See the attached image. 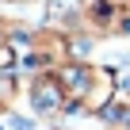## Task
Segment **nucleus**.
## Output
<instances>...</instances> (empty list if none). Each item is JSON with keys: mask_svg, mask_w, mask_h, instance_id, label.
Instances as JSON below:
<instances>
[{"mask_svg": "<svg viewBox=\"0 0 130 130\" xmlns=\"http://www.w3.org/2000/svg\"><path fill=\"white\" fill-rule=\"evenodd\" d=\"M27 103L38 119H57V115H69V92H65L61 77L54 69H38L27 80Z\"/></svg>", "mask_w": 130, "mask_h": 130, "instance_id": "f257e3e1", "label": "nucleus"}, {"mask_svg": "<svg viewBox=\"0 0 130 130\" xmlns=\"http://www.w3.org/2000/svg\"><path fill=\"white\" fill-rule=\"evenodd\" d=\"M15 96H19V77L15 73H0V115H12Z\"/></svg>", "mask_w": 130, "mask_h": 130, "instance_id": "f03ea898", "label": "nucleus"}, {"mask_svg": "<svg viewBox=\"0 0 130 130\" xmlns=\"http://www.w3.org/2000/svg\"><path fill=\"white\" fill-rule=\"evenodd\" d=\"M19 65V46L12 38H0V73H15Z\"/></svg>", "mask_w": 130, "mask_h": 130, "instance_id": "7ed1b4c3", "label": "nucleus"}, {"mask_svg": "<svg viewBox=\"0 0 130 130\" xmlns=\"http://www.w3.org/2000/svg\"><path fill=\"white\" fill-rule=\"evenodd\" d=\"M15 4H50V0H15Z\"/></svg>", "mask_w": 130, "mask_h": 130, "instance_id": "20e7f679", "label": "nucleus"}, {"mask_svg": "<svg viewBox=\"0 0 130 130\" xmlns=\"http://www.w3.org/2000/svg\"><path fill=\"white\" fill-rule=\"evenodd\" d=\"M54 130H61V126H54Z\"/></svg>", "mask_w": 130, "mask_h": 130, "instance_id": "39448f33", "label": "nucleus"}]
</instances>
